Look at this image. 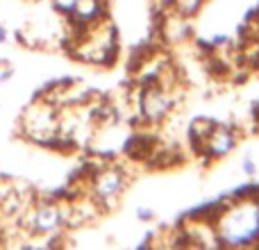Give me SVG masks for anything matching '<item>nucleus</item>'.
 Here are the masks:
<instances>
[{"label": "nucleus", "instance_id": "nucleus-1", "mask_svg": "<svg viewBox=\"0 0 259 250\" xmlns=\"http://www.w3.org/2000/svg\"><path fill=\"white\" fill-rule=\"evenodd\" d=\"M219 246L255 248L259 246V196H243L228 202L211 223Z\"/></svg>", "mask_w": 259, "mask_h": 250}, {"label": "nucleus", "instance_id": "nucleus-2", "mask_svg": "<svg viewBox=\"0 0 259 250\" xmlns=\"http://www.w3.org/2000/svg\"><path fill=\"white\" fill-rule=\"evenodd\" d=\"M57 128H59L57 114H55V109L50 105H44V103L32 105L25 112V116H23V130L39 143L50 141L57 134Z\"/></svg>", "mask_w": 259, "mask_h": 250}, {"label": "nucleus", "instance_id": "nucleus-3", "mask_svg": "<svg viewBox=\"0 0 259 250\" xmlns=\"http://www.w3.org/2000/svg\"><path fill=\"white\" fill-rule=\"evenodd\" d=\"M237 143H239V134L232 125L216 123V125H211L207 137L200 141V148L207 159L219 161V159H223V157H228L230 152L237 148Z\"/></svg>", "mask_w": 259, "mask_h": 250}, {"label": "nucleus", "instance_id": "nucleus-4", "mask_svg": "<svg viewBox=\"0 0 259 250\" xmlns=\"http://www.w3.org/2000/svg\"><path fill=\"white\" fill-rule=\"evenodd\" d=\"M139 109H141V116L148 123H159L168 116V112L173 109V96L159 85H148L141 91V98H139Z\"/></svg>", "mask_w": 259, "mask_h": 250}, {"label": "nucleus", "instance_id": "nucleus-5", "mask_svg": "<svg viewBox=\"0 0 259 250\" xmlns=\"http://www.w3.org/2000/svg\"><path fill=\"white\" fill-rule=\"evenodd\" d=\"M125 184V173L116 166H107V169L98 171L94 178V200L100 202V205H109V202L118 200Z\"/></svg>", "mask_w": 259, "mask_h": 250}, {"label": "nucleus", "instance_id": "nucleus-6", "mask_svg": "<svg viewBox=\"0 0 259 250\" xmlns=\"http://www.w3.org/2000/svg\"><path fill=\"white\" fill-rule=\"evenodd\" d=\"M64 223H66V212L55 202H44L27 216V225L34 234H55L57 230H62Z\"/></svg>", "mask_w": 259, "mask_h": 250}, {"label": "nucleus", "instance_id": "nucleus-7", "mask_svg": "<svg viewBox=\"0 0 259 250\" xmlns=\"http://www.w3.org/2000/svg\"><path fill=\"white\" fill-rule=\"evenodd\" d=\"M114 53V30L105 27V32L96 30L77 46V57L84 62H94V64H105L107 55Z\"/></svg>", "mask_w": 259, "mask_h": 250}, {"label": "nucleus", "instance_id": "nucleus-8", "mask_svg": "<svg viewBox=\"0 0 259 250\" xmlns=\"http://www.w3.org/2000/svg\"><path fill=\"white\" fill-rule=\"evenodd\" d=\"M68 16L80 27H94L105 16V5H103V0H77Z\"/></svg>", "mask_w": 259, "mask_h": 250}, {"label": "nucleus", "instance_id": "nucleus-9", "mask_svg": "<svg viewBox=\"0 0 259 250\" xmlns=\"http://www.w3.org/2000/svg\"><path fill=\"white\" fill-rule=\"evenodd\" d=\"M164 36H166V41H170V44H178V41L187 39V36H189V23H187V16H182V14L175 12L173 16L166 18Z\"/></svg>", "mask_w": 259, "mask_h": 250}, {"label": "nucleus", "instance_id": "nucleus-10", "mask_svg": "<svg viewBox=\"0 0 259 250\" xmlns=\"http://www.w3.org/2000/svg\"><path fill=\"white\" fill-rule=\"evenodd\" d=\"M170 5H173V9L178 14L191 18V16H196V14L200 12V7L205 5V0H170Z\"/></svg>", "mask_w": 259, "mask_h": 250}, {"label": "nucleus", "instance_id": "nucleus-11", "mask_svg": "<svg viewBox=\"0 0 259 250\" xmlns=\"http://www.w3.org/2000/svg\"><path fill=\"white\" fill-rule=\"evenodd\" d=\"M77 0H53V7L57 9L59 14H71L73 7H75Z\"/></svg>", "mask_w": 259, "mask_h": 250}, {"label": "nucleus", "instance_id": "nucleus-12", "mask_svg": "<svg viewBox=\"0 0 259 250\" xmlns=\"http://www.w3.org/2000/svg\"><path fill=\"white\" fill-rule=\"evenodd\" d=\"M134 214H137V219L143 221V223L155 221V210H150V207H137V210H134Z\"/></svg>", "mask_w": 259, "mask_h": 250}, {"label": "nucleus", "instance_id": "nucleus-13", "mask_svg": "<svg viewBox=\"0 0 259 250\" xmlns=\"http://www.w3.org/2000/svg\"><path fill=\"white\" fill-rule=\"evenodd\" d=\"M241 169H243V173H246V178H255L257 175V164L252 157H246V159H243Z\"/></svg>", "mask_w": 259, "mask_h": 250}, {"label": "nucleus", "instance_id": "nucleus-14", "mask_svg": "<svg viewBox=\"0 0 259 250\" xmlns=\"http://www.w3.org/2000/svg\"><path fill=\"white\" fill-rule=\"evenodd\" d=\"M228 44H230L228 34H214V39H211V46H228Z\"/></svg>", "mask_w": 259, "mask_h": 250}, {"label": "nucleus", "instance_id": "nucleus-15", "mask_svg": "<svg viewBox=\"0 0 259 250\" xmlns=\"http://www.w3.org/2000/svg\"><path fill=\"white\" fill-rule=\"evenodd\" d=\"M5 36H7L5 34V27H0V41H5Z\"/></svg>", "mask_w": 259, "mask_h": 250}]
</instances>
